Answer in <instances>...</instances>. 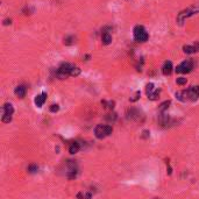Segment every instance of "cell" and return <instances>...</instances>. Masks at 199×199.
I'll return each instance as SVG.
<instances>
[{
  "instance_id": "obj_1",
  "label": "cell",
  "mask_w": 199,
  "mask_h": 199,
  "mask_svg": "<svg viewBox=\"0 0 199 199\" xmlns=\"http://www.w3.org/2000/svg\"><path fill=\"white\" fill-rule=\"evenodd\" d=\"M199 13V6H193V7H189L187 9L181 12L178 14V18H177V21H178L179 24H183V22L186 19H189L190 16H192L193 14H197Z\"/></svg>"
},
{
  "instance_id": "obj_2",
  "label": "cell",
  "mask_w": 199,
  "mask_h": 199,
  "mask_svg": "<svg viewBox=\"0 0 199 199\" xmlns=\"http://www.w3.org/2000/svg\"><path fill=\"white\" fill-rule=\"evenodd\" d=\"M133 33H134L135 41H138V42H146L148 40V37H149L147 30L143 28L142 26H136L134 30H133Z\"/></svg>"
},
{
  "instance_id": "obj_3",
  "label": "cell",
  "mask_w": 199,
  "mask_h": 199,
  "mask_svg": "<svg viewBox=\"0 0 199 199\" xmlns=\"http://www.w3.org/2000/svg\"><path fill=\"white\" fill-rule=\"evenodd\" d=\"M112 127L111 126H106V125H98L94 129V134L98 139H105L106 136L112 133Z\"/></svg>"
},
{
  "instance_id": "obj_4",
  "label": "cell",
  "mask_w": 199,
  "mask_h": 199,
  "mask_svg": "<svg viewBox=\"0 0 199 199\" xmlns=\"http://www.w3.org/2000/svg\"><path fill=\"white\" fill-rule=\"evenodd\" d=\"M72 68L73 66H71L69 63H63V64H61V66L57 70V77L60 78V79L66 78L68 76H70V72H71Z\"/></svg>"
},
{
  "instance_id": "obj_5",
  "label": "cell",
  "mask_w": 199,
  "mask_h": 199,
  "mask_svg": "<svg viewBox=\"0 0 199 199\" xmlns=\"http://www.w3.org/2000/svg\"><path fill=\"white\" fill-rule=\"evenodd\" d=\"M192 69H193V62L191 60H187V61H184L183 63H181L177 66L176 71L178 73H189Z\"/></svg>"
},
{
  "instance_id": "obj_6",
  "label": "cell",
  "mask_w": 199,
  "mask_h": 199,
  "mask_svg": "<svg viewBox=\"0 0 199 199\" xmlns=\"http://www.w3.org/2000/svg\"><path fill=\"white\" fill-rule=\"evenodd\" d=\"M187 92H189V99L192 102H196L199 98V86H191L187 90Z\"/></svg>"
},
{
  "instance_id": "obj_7",
  "label": "cell",
  "mask_w": 199,
  "mask_h": 199,
  "mask_svg": "<svg viewBox=\"0 0 199 199\" xmlns=\"http://www.w3.org/2000/svg\"><path fill=\"white\" fill-rule=\"evenodd\" d=\"M176 98L181 100V102H186L189 100V92L187 91H178V92H176Z\"/></svg>"
},
{
  "instance_id": "obj_8",
  "label": "cell",
  "mask_w": 199,
  "mask_h": 199,
  "mask_svg": "<svg viewBox=\"0 0 199 199\" xmlns=\"http://www.w3.org/2000/svg\"><path fill=\"white\" fill-rule=\"evenodd\" d=\"M45 99H47V94L41 93L40 96H37V97L35 98V105H36L37 107H42L45 102Z\"/></svg>"
},
{
  "instance_id": "obj_9",
  "label": "cell",
  "mask_w": 199,
  "mask_h": 199,
  "mask_svg": "<svg viewBox=\"0 0 199 199\" xmlns=\"http://www.w3.org/2000/svg\"><path fill=\"white\" fill-rule=\"evenodd\" d=\"M162 72L165 75V76H169L171 72H172V63L171 62H165L164 65L162 68Z\"/></svg>"
},
{
  "instance_id": "obj_10",
  "label": "cell",
  "mask_w": 199,
  "mask_h": 199,
  "mask_svg": "<svg viewBox=\"0 0 199 199\" xmlns=\"http://www.w3.org/2000/svg\"><path fill=\"white\" fill-rule=\"evenodd\" d=\"M127 118L128 119H132V120H135V119H139L140 118V112L138 110H135V108H132L127 112Z\"/></svg>"
},
{
  "instance_id": "obj_11",
  "label": "cell",
  "mask_w": 199,
  "mask_h": 199,
  "mask_svg": "<svg viewBox=\"0 0 199 199\" xmlns=\"http://www.w3.org/2000/svg\"><path fill=\"white\" fill-rule=\"evenodd\" d=\"M14 93L18 96L19 98H24L26 96V87L24 85H19L16 86L15 91H14Z\"/></svg>"
},
{
  "instance_id": "obj_12",
  "label": "cell",
  "mask_w": 199,
  "mask_h": 199,
  "mask_svg": "<svg viewBox=\"0 0 199 199\" xmlns=\"http://www.w3.org/2000/svg\"><path fill=\"white\" fill-rule=\"evenodd\" d=\"M198 48L199 45H184L183 47V50L185 54H193L196 53V51H198Z\"/></svg>"
},
{
  "instance_id": "obj_13",
  "label": "cell",
  "mask_w": 199,
  "mask_h": 199,
  "mask_svg": "<svg viewBox=\"0 0 199 199\" xmlns=\"http://www.w3.org/2000/svg\"><path fill=\"white\" fill-rule=\"evenodd\" d=\"M79 143L78 142H72L71 144H70L69 147V153L70 154H76V153H78V150H79Z\"/></svg>"
},
{
  "instance_id": "obj_14",
  "label": "cell",
  "mask_w": 199,
  "mask_h": 199,
  "mask_svg": "<svg viewBox=\"0 0 199 199\" xmlns=\"http://www.w3.org/2000/svg\"><path fill=\"white\" fill-rule=\"evenodd\" d=\"M102 43H104V45H110L111 42H112V36H111L107 32H105L102 34Z\"/></svg>"
},
{
  "instance_id": "obj_15",
  "label": "cell",
  "mask_w": 199,
  "mask_h": 199,
  "mask_svg": "<svg viewBox=\"0 0 199 199\" xmlns=\"http://www.w3.org/2000/svg\"><path fill=\"white\" fill-rule=\"evenodd\" d=\"M3 112H4V114H13L14 108H13V106L11 104H5L3 106Z\"/></svg>"
},
{
  "instance_id": "obj_16",
  "label": "cell",
  "mask_w": 199,
  "mask_h": 199,
  "mask_svg": "<svg viewBox=\"0 0 199 199\" xmlns=\"http://www.w3.org/2000/svg\"><path fill=\"white\" fill-rule=\"evenodd\" d=\"M160 122H161L162 126H165V125H168V122H169V117L165 115L164 112H162V114L160 115Z\"/></svg>"
},
{
  "instance_id": "obj_17",
  "label": "cell",
  "mask_w": 199,
  "mask_h": 199,
  "mask_svg": "<svg viewBox=\"0 0 199 199\" xmlns=\"http://www.w3.org/2000/svg\"><path fill=\"white\" fill-rule=\"evenodd\" d=\"M159 97H160V90H154L151 93L148 94V98L150 100H156V99H159Z\"/></svg>"
},
{
  "instance_id": "obj_18",
  "label": "cell",
  "mask_w": 199,
  "mask_h": 199,
  "mask_svg": "<svg viewBox=\"0 0 199 199\" xmlns=\"http://www.w3.org/2000/svg\"><path fill=\"white\" fill-rule=\"evenodd\" d=\"M169 105H170V100H167V102H162V104L160 105V107H159V111L161 112V113H162V112H164V111H165L168 107H169Z\"/></svg>"
},
{
  "instance_id": "obj_19",
  "label": "cell",
  "mask_w": 199,
  "mask_h": 199,
  "mask_svg": "<svg viewBox=\"0 0 199 199\" xmlns=\"http://www.w3.org/2000/svg\"><path fill=\"white\" fill-rule=\"evenodd\" d=\"M140 96H141V92H140V91H136V92H135V93L133 94L132 97H130L129 100L132 102H135L136 100H139V99H140Z\"/></svg>"
},
{
  "instance_id": "obj_20",
  "label": "cell",
  "mask_w": 199,
  "mask_h": 199,
  "mask_svg": "<svg viewBox=\"0 0 199 199\" xmlns=\"http://www.w3.org/2000/svg\"><path fill=\"white\" fill-rule=\"evenodd\" d=\"M79 73H81V69H79V68H75V66H73L72 70H71V72H70V76L77 77Z\"/></svg>"
},
{
  "instance_id": "obj_21",
  "label": "cell",
  "mask_w": 199,
  "mask_h": 199,
  "mask_svg": "<svg viewBox=\"0 0 199 199\" xmlns=\"http://www.w3.org/2000/svg\"><path fill=\"white\" fill-rule=\"evenodd\" d=\"M154 90H155L154 84H153V83H149V84L147 85V89H146V93H147V96H148L149 93H151V92H153Z\"/></svg>"
},
{
  "instance_id": "obj_22",
  "label": "cell",
  "mask_w": 199,
  "mask_h": 199,
  "mask_svg": "<svg viewBox=\"0 0 199 199\" xmlns=\"http://www.w3.org/2000/svg\"><path fill=\"white\" fill-rule=\"evenodd\" d=\"M12 121V114H4L3 115V122H11Z\"/></svg>"
},
{
  "instance_id": "obj_23",
  "label": "cell",
  "mask_w": 199,
  "mask_h": 199,
  "mask_svg": "<svg viewBox=\"0 0 199 199\" xmlns=\"http://www.w3.org/2000/svg\"><path fill=\"white\" fill-rule=\"evenodd\" d=\"M102 105H105V107H108L110 110H112L114 107V102H102Z\"/></svg>"
},
{
  "instance_id": "obj_24",
  "label": "cell",
  "mask_w": 199,
  "mask_h": 199,
  "mask_svg": "<svg viewBox=\"0 0 199 199\" xmlns=\"http://www.w3.org/2000/svg\"><path fill=\"white\" fill-rule=\"evenodd\" d=\"M176 83L178 84V85H184V84H186V78H177V81H176Z\"/></svg>"
},
{
  "instance_id": "obj_25",
  "label": "cell",
  "mask_w": 199,
  "mask_h": 199,
  "mask_svg": "<svg viewBox=\"0 0 199 199\" xmlns=\"http://www.w3.org/2000/svg\"><path fill=\"white\" fill-rule=\"evenodd\" d=\"M58 111H60V106L57 105H55V104H54V105H51L50 106V112H53V113H56V112H58Z\"/></svg>"
},
{
  "instance_id": "obj_26",
  "label": "cell",
  "mask_w": 199,
  "mask_h": 199,
  "mask_svg": "<svg viewBox=\"0 0 199 199\" xmlns=\"http://www.w3.org/2000/svg\"><path fill=\"white\" fill-rule=\"evenodd\" d=\"M64 43H65L66 45H72V43H73V37L69 36V37H66V39H64Z\"/></svg>"
},
{
  "instance_id": "obj_27",
  "label": "cell",
  "mask_w": 199,
  "mask_h": 199,
  "mask_svg": "<svg viewBox=\"0 0 199 199\" xmlns=\"http://www.w3.org/2000/svg\"><path fill=\"white\" fill-rule=\"evenodd\" d=\"M28 171L30 172V174H33V172L37 171V165H35V164H32V165H29V167H28Z\"/></svg>"
},
{
  "instance_id": "obj_28",
  "label": "cell",
  "mask_w": 199,
  "mask_h": 199,
  "mask_svg": "<svg viewBox=\"0 0 199 199\" xmlns=\"http://www.w3.org/2000/svg\"><path fill=\"white\" fill-rule=\"evenodd\" d=\"M12 24V20H5L4 24Z\"/></svg>"
}]
</instances>
